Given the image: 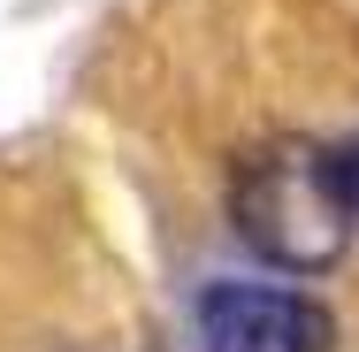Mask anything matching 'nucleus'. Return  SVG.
<instances>
[{
  "label": "nucleus",
  "instance_id": "nucleus-1",
  "mask_svg": "<svg viewBox=\"0 0 359 352\" xmlns=\"http://www.w3.org/2000/svg\"><path fill=\"white\" fill-rule=\"evenodd\" d=\"M229 214H237V237L260 261L290 268V276L337 268L352 253V230H359V207L344 200V176H337V138L260 145L237 169Z\"/></svg>",
  "mask_w": 359,
  "mask_h": 352
},
{
  "label": "nucleus",
  "instance_id": "nucleus-2",
  "mask_svg": "<svg viewBox=\"0 0 359 352\" xmlns=\"http://www.w3.org/2000/svg\"><path fill=\"white\" fill-rule=\"evenodd\" d=\"M191 330H199V352H329L337 345L329 306H313L306 291L245 283V276L199 283Z\"/></svg>",
  "mask_w": 359,
  "mask_h": 352
}]
</instances>
